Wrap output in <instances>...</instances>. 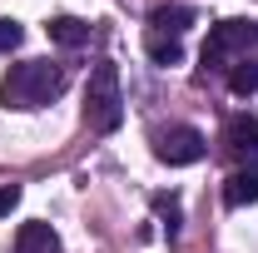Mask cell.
I'll list each match as a JSON object with an SVG mask.
<instances>
[{
    "label": "cell",
    "instance_id": "obj_11",
    "mask_svg": "<svg viewBox=\"0 0 258 253\" xmlns=\"http://www.w3.org/2000/svg\"><path fill=\"white\" fill-rule=\"evenodd\" d=\"M228 90H233L238 99L258 90V55H243L238 65H228Z\"/></svg>",
    "mask_w": 258,
    "mask_h": 253
},
{
    "label": "cell",
    "instance_id": "obj_8",
    "mask_svg": "<svg viewBox=\"0 0 258 253\" xmlns=\"http://www.w3.org/2000/svg\"><path fill=\"white\" fill-rule=\"evenodd\" d=\"M149 25H154L159 35H174V40H179V35L194 25V10L189 5H159V10L149 15Z\"/></svg>",
    "mask_w": 258,
    "mask_h": 253
},
{
    "label": "cell",
    "instance_id": "obj_13",
    "mask_svg": "<svg viewBox=\"0 0 258 253\" xmlns=\"http://www.w3.org/2000/svg\"><path fill=\"white\" fill-rule=\"evenodd\" d=\"M20 40H25V30H20L15 20H0V50H15Z\"/></svg>",
    "mask_w": 258,
    "mask_h": 253
},
{
    "label": "cell",
    "instance_id": "obj_3",
    "mask_svg": "<svg viewBox=\"0 0 258 253\" xmlns=\"http://www.w3.org/2000/svg\"><path fill=\"white\" fill-rule=\"evenodd\" d=\"M258 45V20H219L204 40V70H228Z\"/></svg>",
    "mask_w": 258,
    "mask_h": 253
},
{
    "label": "cell",
    "instance_id": "obj_10",
    "mask_svg": "<svg viewBox=\"0 0 258 253\" xmlns=\"http://www.w3.org/2000/svg\"><path fill=\"white\" fill-rule=\"evenodd\" d=\"M144 50H149V60H154V65H164V70L184 60V45H179L174 35H159V30H149V35H144Z\"/></svg>",
    "mask_w": 258,
    "mask_h": 253
},
{
    "label": "cell",
    "instance_id": "obj_14",
    "mask_svg": "<svg viewBox=\"0 0 258 253\" xmlns=\"http://www.w3.org/2000/svg\"><path fill=\"white\" fill-rule=\"evenodd\" d=\"M15 204H20V184H0V219L15 214Z\"/></svg>",
    "mask_w": 258,
    "mask_h": 253
},
{
    "label": "cell",
    "instance_id": "obj_1",
    "mask_svg": "<svg viewBox=\"0 0 258 253\" xmlns=\"http://www.w3.org/2000/svg\"><path fill=\"white\" fill-rule=\"evenodd\" d=\"M60 95H64V70L50 60L10 65V75L0 80V104L5 109H40V104H50Z\"/></svg>",
    "mask_w": 258,
    "mask_h": 253
},
{
    "label": "cell",
    "instance_id": "obj_7",
    "mask_svg": "<svg viewBox=\"0 0 258 253\" xmlns=\"http://www.w3.org/2000/svg\"><path fill=\"white\" fill-rule=\"evenodd\" d=\"M224 204H228V209H248V204H258V174H253V169L224 179Z\"/></svg>",
    "mask_w": 258,
    "mask_h": 253
},
{
    "label": "cell",
    "instance_id": "obj_6",
    "mask_svg": "<svg viewBox=\"0 0 258 253\" xmlns=\"http://www.w3.org/2000/svg\"><path fill=\"white\" fill-rule=\"evenodd\" d=\"M15 253H60V233H55L50 223H20Z\"/></svg>",
    "mask_w": 258,
    "mask_h": 253
},
{
    "label": "cell",
    "instance_id": "obj_9",
    "mask_svg": "<svg viewBox=\"0 0 258 253\" xmlns=\"http://www.w3.org/2000/svg\"><path fill=\"white\" fill-rule=\"evenodd\" d=\"M45 30H50V40L64 45V50H75V45H85V40H90V25H85V20H75V15H55Z\"/></svg>",
    "mask_w": 258,
    "mask_h": 253
},
{
    "label": "cell",
    "instance_id": "obj_4",
    "mask_svg": "<svg viewBox=\"0 0 258 253\" xmlns=\"http://www.w3.org/2000/svg\"><path fill=\"white\" fill-rule=\"evenodd\" d=\"M204 149H209V139H204L194 124H174V129H164L159 139H154L159 164H174V169H179V164H199Z\"/></svg>",
    "mask_w": 258,
    "mask_h": 253
},
{
    "label": "cell",
    "instance_id": "obj_2",
    "mask_svg": "<svg viewBox=\"0 0 258 253\" xmlns=\"http://www.w3.org/2000/svg\"><path fill=\"white\" fill-rule=\"evenodd\" d=\"M124 119V95H119V70L109 60H99L90 70V85H85V124L95 134H114Z\"/></svg>",
    "mask_w": 258,
    "mask_h": 253
},
{
    "label": "cell",
    "instance_id": "obj_5",
    "mask_svg": "<svg viewBox=\"0 0 258 253\" xmlns=\"http://www.w3.org/2000/svg\"><path fill=\"white\" fill-rule=\"evenodd\" d=\"M224 149L233 159H258V119L233 114V119L224 124Z\"/></svg>",
    "mask_w": 258,
    "mask_h": 253
},
{
    "label": "cell",
    "instance_id": "obj_12",
    "mask_svg": "<svg viewBox=\"0 0 258 253\" xmlns=\"http://www.w3.org/2000/svg\"><path fill=\"white\" fill-rule=\"evenodd\" d=\"M154 214L164 219L169 238H179V223H184V209H179V199H174V194H154Z\"/></svg>",
    "mask_w": 258,
    "mask_h": 253
}]
</instances>
